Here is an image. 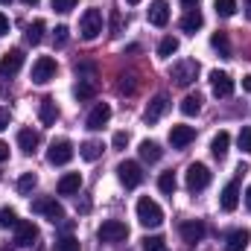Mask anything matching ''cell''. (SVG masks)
Segmentation results:
<instances>
[{
	"instance_id": "cell-28",
	"label": "cell",
	"mask_w": 251,
	"mask_h": 251,
	"mask_svg": "<svg viewBox=\"0 0 251 251\" xmlns=\"http://www.w3.org/2000/svg\"><path fill=\"white\" fill-rule=\"evenodd\" d=\"M102 149H105V146H102L100 140H85L82 149H79V155H82L85 161H97V158L102 155Z\"/></svg>"
},
{
	"instance_id": "cell-30",
	"label": "cell",
	"mask_w": 251,
	"mask_h": 251,
	"mask_svg": "<svg viewBox=\"0 0 251 251\" xmlns=\"http://www.w3.org/2000/svg\"><path fill=\"white\" fill-rule=\"evenodd\" d=\"M44 26H47L44 21H32V24L26 26V41H29L32 47H35V44H41V38H44Z\"/></svg>"
},
{
	"instance_id": "cell-7",
	"label": "cell",
	"mask_w": 251,
	"mask_h": 251,
	"mask_svg": "<svg viewBox=\"0 0 251 251\" xmlns=\"http://www.w3.org/2000/svg\"><path fill=\"white\" fill-rule=\"evenodd\" d=\"M97 237H100L102 243H123L126 237H128V228H126V222L108 219V222H102V225H100Z\"/></svg>"
},
{
	"instance_id": "cell-1",
	"label": "cell",
	"mask_w": 251,
	"mask_h": 251,
	"mask_svg": "<svg viewBox=\"0 0 251 251\" xmlns=\"http://www.w3.org/2000/svg\"><path fill=\"white\" fill-rule=\"evenodd\" d=\"M137 222H140L143 228H158V225L164 222V210H161V204H158L155 199L143 196V199L137 201Z\"/></svg>"
},
{
	"instance_id": "cell-17",
	"label": "cell",
	"mask_w": 251,
	"mask_h": 251,
	"mask_svg": "<svg viewBox=\"0 0 251 251\" xmlns=\"http://www.w3.org/2000/svg\"><path fill=\"white\" fill-rule=\"evenodd\" d=\"M108 120H111V105H108V102H97V105H94V111L88 114V128L100 131Z\"/></svg>"
},
{
	"instance_id": "cell-45",
	"label": "cell",
	"mask_w": 251,
	"mask_h": 251,
	"mask_svg": "<svg viewBox=\"0 0 251 251\" xmlns=\"http://www.w3.org/2000/svg\"><path fill=\"white\" fill-rule=\"evenodd\" d=\"M6 158H9V146H6V143H3V140H0V164H3V161H6Z\"/></svg>"
},
{
	"instance_id": "cell-37",
	"label": "cell",
	"mask_w": 251,
	"mask_h": 251,
	"mask_svg": "<svg viewBox=\"0 0 251 251\" xmlns=\"http://www.w3.org/2000/svg\"><path fill=\"white\" fill-rule=\"evenodd\" d=\"M143 251H167V240L164 237H146L143 240Z\"/></svg>"
},
{
	"instance_id": "cell-16",
	"label": "cell",
	"mask_w": 251,
	"mask_h": 251,
	"mask_svg": "<svg viewBox=\"0 0 251 251\" xmlns=\"http://www.w3.org/2000/svg\"><path fill=\"white\" fill-rule=\"evenodd\" d=\"M35 237H38V228L29 219H18V225H15V243L18 246H32Z\"/></svg>"
},
{
	"instance_id": "cell-43",
	"label": "cell",
	"mask_w": 251,
	"mask_h": 251,
	"mask_svg": "<svg viewBox=\"0 0 251 251\" xmlns=\"http://www.w3.org/2000/svg\"><path fill=\"white\" fill-rule=\"evenodd\" d=\"M0 35H9V18L0 12Z\"/></svg>"
},
{
	"instance_id": "cell-49",
	"label": "cell",
	"mask_w": 251,
	"mask_h": 251,
	"mask_svg": "<svg viewBox=\"0 0 251 251\" xmlns=\"http://www.w3.org/2000/svg\"><path fill=\"white\" fill-rule=\"evenodd\" d=\"M246 207H249V210H251V187L246 190Z\"/></svg>"
},
{
	"instance_id": "cell-52",
	"label": "cell",
	"mask_w": 251,
	"mask_h": 251,
	"mask_svg": "<svg viewBox=\"0 0 251 251\" xmlns=\"http://www.w3.org/2000/svg\"><path fill=\"white\" fill-rule=\"evenodd\" d=\"M126 3H131V6H134V3H140V0H126Z\"/></svg>"
},
{
	"instance_id": "cell-21",
	"label": "cell",
	"mask_w": 251,
	"mask_h": 251,
	"mask_svg": "<svg viewBox=\"0 0 251 251\" xmlns=\"http://www.w3.org/2000/svg\"><path fill=\"white\" fill-rule=\"evenodd\" d=\"M249 243H251V234L249 231H231L228 234V243H225V251H246L249 249Z\"/></svg>"
},
{
	"instance_id": "cell-46",
	"label": "cell",
	"mask_w": 251,
	"mask_h": 251,
	"mask_svg": "<svg viewBox=\"0 0 251 251\" xmlns=\"http://www.w3.org/2000/svg\"><path fill=\"white\" fill-rule=\"evenodd\" d=\"M76 207H79V210H82V213H88V210H91V201H88V199H82V201H79V204H76Z\"/></svg>"
},
{
	"instance_id": "cell-25",
	"label": "cell",
	"mask_w": 251,
	"mask_h": 251,
	"mask_svg": "<svg viewBox=\"0 0 251 251\" xmlns=\"http://www.w3.org/2000/svg\"><path fill=\"white\" fill-rule=\"evenodd\" d=\"M73 94H76V100H79V102H88V100H94V97H97V85H94L91 79H79V82H76V88H73Z\"/></svg>"
},
{
	"instance_id": "cell-39",
	"label": "cell",
	"mask_w": 251,
	"mask_h": 251,
	"mask_svg": "<svg viewBox=\"0 0 251 251\" xmlns=\"http://www.w3.org/2000/svg\"><path fill=\"white\" fill-rule=\"evenodd\" d=\"M73 6H76V0H53V9H56V12H62V15H67Z\"/></svg>"
},
{
	"instance_id": "cell-11",
	"label": "cell",
	"mask_w": 251,
	"mask_h": 251,
	"mask_svg": "<svg viewBox=\"0 0 251 251\" xmlns=\"http://www.w3.org/2000/svg\"><path fill=\"white\" fill-rule=\"evenodd\" d=\"M210 88H213V94L216 97H231L234 94V79L228 76V73H222V70H213L210 73Z\"/></svg>"
},
{
	"instance_id": "cell-6",
	"label": "cell",
	"mask_w": 251,
	"mask_h": 251,
	"mask_svg": "<svg viewBox=\"0 0 251 251\" xmlns=\"http://www.w3.org/2000/svg\"><path fill=\"white\" fill-rule=\"evenodd\" d=\"M70 158H73V143L62 137V140H53L50 143V152H47V161L53 164V167H64V164H70Z\"/></svg>"
},
{
	"instance_id": "cell-4",
	"label": "cell",
	"mask_w": 251,
	"mask_h": 251,
	"mask_svg": "<svg viewBox=\"0 0 251 251\" xmlns=\"http://www.w3.org/2000/svg\"><path fill=\"white\" fill-rule=\"evenodd\" d=\"M32 210H35V213H41V216H47L53 225L64 219V207L56 201V199H50V196H41V199H35V201H32Z\"/></svg>"
},
{
	"instance_id": "cell-38",
	"label": "cell",
	"mask_w": 251,
	"mask_h": 251,
	"mask_svg": "<svg viewBox=\"0 0 251 251\" xmlns=\"http://www.w3.org/2000/svg\"><path fill=\"white\" fill-rule=\"evenodd\" d=\"M240 149L251 155V128H243V131H240Z\"/></svg>"
},
{
	"instance_id": "cell-35",
	"label": "cell",
	"mask_w": 251,
	"mask_h": 251,
	"mask_svg": "<svg viewBox=\"0 0 251 251\" xmlns=\"http://www.w3.org/2000/svg\"><path fill=\"white\" fill-rule=\"evenodd\" d=\"M18 225V213L12 207H3L0 210V228H15Z\"/></svg>"
},
{
	"instance_id": "cell-27",
	"label": "cell",
	"mask_w": 251,
	"mask_h": 251,
	"mask_svg": "<svg viewBox=\"0 0 251 251\" xmlns=\"http://www.w3.org/2000/svg\"><path fill=\"white\" fill-rule=\"evenodd\" d=\"M201 111V97L199 94H187L184 100H181V114L184 117H196Z\"/></svg>"
},
{
	"instance_id": "cell-47",
	"label": "cell",
	"mask_w": 251,
	"mask_h": 251,
	"mask_svg": "<svg viewBox=\"0 0 251 251\" xmlns=\"http://www.w3.org/2000/svg\"><path fill=\"white\" fill-rule=\"evenodd\" d=\"M243 91H249L251 94V76H243Z\"/></svg>"
},
{
	"instance_id": "cell-10",
	"label": "cell",
	"mask_w": 251,
	"mask_h": 251,
	"mask_svg": "<svg viewBox=\"0 0 251 251\" xmlns=\"http://www.w3.org/2000/svg\"><path fill=\"white\" fill-rule=\"evenodd\" d=\"M167 108H170V97L167 94H158L149 105H146V111H143V120L146 123H158L164 114H167Z\"/></svg>"
},
{
	"instance_id": "cell-12",
	"label": "cell",
	"mask_w": 251,
	"mask_h": 251,
	"mask_svg": "<svg viewBox=\"0 0 251 251\" xmlns=\"http://www.w3.org/2000/svg\"><path fill=\"white\" fill-rule=\"evenodd\" d=\"M196 140V128L193 126H173L170 128V143H173V149H184Z\"/></svg>"
},
{
	"instance_id": "cell-23",
	"label": "cell",
	"mask_w": 251,
	"mask_h": 251,
	"mask_svg": "<svg viewBox=\"0 0 251 251\" xmlns=\"http://www.w3.org/2000/svg\"><path fill=\"white\" fill-rule=\"evenodd\" d=\"M79 187H82V176L79 173H67L59 181V196H73V193H79Z\"/></svg>"
},
{
	"instance_id": "cell-15",
	"label": "cell",
	"mask_w": 251,
	"mask_h": 251,
	"mask_svg": "<svg viewBox=\"0 0 251 251\" xmlns=\"http://www.w3.org/2000/svg\"><path fill=\"white\" fill-rule=\"evenodd\" d=\"M237 204H240V184H237V181H228L225 190H222L219 207H222L225 213H234V210H237Z\"/></svg>"
},
{
	"instance_id": "cell-40",
	"label": "cell",
	"mask_w": 251,
	"mask_h": 251,
	"mask_svg": "<svg viewBox=\"0 0 251 251\" xmlns=\"http://www.w3.org/2000/svg\"><path fill=\"white\" fill-rule=\"evenodd\" d=\"M53 44H56V47H64V44H67V26H56V35H53Z\"/></svg>"
},
{
	"instance_id": "cell-5",
	"label": "cell",
	"mask_w": 251,
	"mask_h": 251,
	"mask_svg": "<svg viewBox=\"0 0 251 251\" xmlns=\"http://www.w3.org/2000/svg\"><path fill=\"white\" fill-rule=\"evenodd\" d=\"M196 76H199V62H196V59H184V62L173 64V79H176V85L187 88V85L196 82Z\"/></svg>"
},
{
	"instance_id": "cell-18",
	"label": "cell",
	"mask_w": 251,
	"mask_h": 251,
	"mask_svg": "<svg viewBox=\"0 0 251 251\" xmlns=\"http://www.w3.org/2000/svg\"><path fill=\"white\" fill-rule=\"evenodd\" d=\"M178 231H181V240H184V243H201V240H204V231H207V228H204V222L193 219V222H184V225H181Z\"/></svg>"
},
{
	"instance_id": "cell-2",
	"label": "cell",
	"mask_w": 251,
	"mask_h": 251,
	"mask_svg": "<svg viewBox=\"0 0 251 251\" xmlns=\"http://www.w3.org/2000/svg\"><path fill=\"white\" fill-rule=\"evenodd\" d=\"M79 32H82L85 41H94L102 32V12L100 9H85V15L79 21Z\"/></svg>"
},
{
	"instance_id": "cell-14",
	"label": "cell",
	"mask_w": 251,
	"mask_h": 251,
	"mask_svg": "<svg viewBox=\"0 0 251 251\" xmlns=\"http://www.w3.org/2000/svg\"><path fill=\"white\" fill-rule=\"evenodd\" d=\"M24 67V50H9L0 59V76H15Z\"/></svg>"
},
{
	"instance_id": "cell-32",
	"label": "cell",
	"mask_w": 251,
	"mask_h": 251,
	"mask_svg": "<svg viewBox=\"0 0 251 251\" xmlns=\"http://www.w3.org/2000/svg\"><path fill=\"white\" fill-rule=\"evenodd\" d=\"M35 184H38V176H35V173H24V176L18 178V193H21V196H26V193H32V190H35Z\"/></svg>"
},
{
	"instance_id": "cell-29",
	"label": "cell",
	"mask_w": 251,
	"mask_h": 251,
	"mask_svg": "<svg viewBox=\"0 0 251 251\" xmlns=\"http://www.w3.org/2000/svg\"><path fill=\"white\" fill-rule=\"evenodd\" d=\"M210 44H213V50H216L222 59H231V41H228L225 32H216V35L210 38Z\"/></svg>"
},
{
	"instance_id": "cell-50",
	"label": "cell",
	"mask_w": 251,
	"mask_h": 251,
	"mask_svg": "<svg viewBox=\"0 0 251 251\" xmlns=\"http://www.w3.org/2000/svg\"><path fill=\"white\" fill-rule=\"evenodd\" d=\"M24 3H26V6H38L41 0H24Z\"/></svg>"
},
{
	"instance_id": "cell-42",
	"label": "cell",
	"mask_w": 251,
	"mask_h": 251,
	"mask_svg": "<svg viewBox=\"0 0 251 251\" xmlns=\"http://www.w3.org/2000/svg\"><path fill=\"white\" fill-rule=\"evenodd\" d=\"M111 35H120V15H111Z\"/></svg>"
},
{
	"instance_id": "cell-3",
	"label": "cell",
	"mask_w": 251,
	"mask_h": 251,
	"mask_svg": "<svg viewBox=\"0 0 251 251\" xmlns=\"http://www.w3.org/2000/svg\"><path fill=\"white\" fill-rule=\"evenodd\" d=\"M56 70H59L56 59H50V56H41V59H35V64H32V73H29V79H32L35 85H47V82L56 76Z\"/></svg>"
},
{
	"instance_id": "cell-19",
	"label": "cell",
	"mask_w": 251,
	"mask_h": 251,
	"mask_svg": "<svg viewBox=\"0 0 251 251\" xmlns=\"http://www.w3.org/2000/svg\"><path fill=\"white\" fill-rule=\"evenodd\" d=\"M38 117H41V123L44 126H56V120H59V105H56L53 97H44V100H41V105H38Z\"/></svg>"
},
{
	"instance_id": "cell-20",
	"label": "cell",
	"mask_w": 251,
	"mask_h": 251,
	"mask_svg": "<svg viewBox=\"0 0 251 251\" xmlns=\"http://www.w3.org/2000/svg\"><path fill=\"white\" fill-rule=\"evenodd\" d=\"M38 143H41V134H38L35 128H21V131H18V146H21L26 155H32V152L38 149Z\"/></svg>"
},
{
	"instance_id": "cell-44",
	"label": "cell",
	"mask_w": 251,
	"mask_h": 251,
	"mask_svg": "<svg viewBox=\"0 0 251 251\" xmlns=\"http://www.w3.org/2000/svg\"><path fill=\"white\" fill-rule=\"evenodd\" d=\"M3 128H9V111L6 108H0V131Z\"/></svg>"
},
{
	"instance_id": "cell-9",
	"label": "cell",
	"mask_w": 251,
	"mask_h": 251,
	"mask_svg": "<svg viewBox=\"0 0 251 251\" xmlns=\"http://www.w3.org/2000/svg\"><path fill=\"white\" fill-rule=\"evenodd\" d=\"M210 184V170L204 164H190L187 167V190L190 193H199Z\"/></svg>"
},
{
	"instance_id": "cell-13",
	"label": "cell",
	"mask_w": 251,
	"mask_h": 251,
	"mask_svg": "<svg viewBox=\"0 0 251 251\" xmlns=\"http://www.w3.org/2000/svg\"><path fill=\"white\" fill-rule=\"evenodd\" d=\"M149 24L152 26H167L170 24V3L167 0H152L149 3Z\"/></svg>"
},
{
	"instance_id": "cell-24",
	"label": "cell",
	"mask_w": 251,
	"mask_h": 251,
	"mask_svg": "<svg viewBox=\"0 0 251 251\" xmlns=\"http://www.w3.org/2000/svg\"><path fill=\"white\" fill-rule=\"evenodd\" d=\"M201 26H204V18H201V12H199V9H187V15L181 18V29L193 35V32H196V29H201Z\"/></svg>"
},
{
	"instance_id": "cell-51",
	"label": "cell",
	"mask_w": 251,
	"mask_h": 251,
	"mask_svg": "<svg viewBox=\"0 0 251 251\" xmlns=\"http://www.w3.org/2000/svg\"><path fill=\"white\" fill-rule=\"evenodd\" d=\"M246 6H249V15H251V0H246Z\"/></svg>"
},
{
	"instance_id": "cell-36",
	"label": "cell",
	"mask_w": 251,
	"mask_h": 251,
	"mask_svg": "<svg viewBox=\"0 0 251 251\" xmlns=\"http://www.w3.org/2000/svg\"><path fill=\"white\" fill-rule=\"evenodd\" d=\"M53 251H79V240L76 237H62V240H56Z\"/></svg>"
},
{
	"instance_id": "cell-26",
	"label": "cell",
	"mask_w": 251,
	"mask_h": 251,
	"mask_svg": "<svg viewBox=\"0 0 251 251\" xmlns=\"http://www.w3.org/2000/svg\"><path fill=\"white\" fill-rule=\"evenodd\" d=\"M161 155H164V149H161L155 140H143V143H140V158H143V161L155 164V161H161Z\"/></svg>"
},
{
	"instance_id": "cell-53",
	"label": "cell",
	"mask_w": 251,
	"mask_h": 251,
	"mask_svg": "<svg viewBox=\"0 0 251 251\" xmlns=\"http://www.w3.org/2000/svg\"><path fill=\"white\" fill-rule=\"evenodd\" d=\"M0 3H12V0H0Z\"/></svg>"
},
{
	"instance_id": "cell-41",
	"label": "cell",
	"mask_w": 251,
	"mask_h": 251,
	"mask_svg": "<svg viewBox=\"0 0 251 251\" xmlns=\"http://www.w3.org/2000/svg\"><path fill=\"white\" fill-rule=\"evenodd\" d=\"M111 143H114V149H126V143H128V134H126V131H117Z\"/></svg>"
},
{
	"instance_id": "cell-8",
	"label": "cell",
	"mask_w": 251,
	"mask_h": 251,
	"mask_svg": "<svg viewBox=\"0 0 251 251\" xmlns=\"http://www.w3.org/2000/svg\"><path fill=\"white\" fill-rule=\"evenodd\" d=\"M117 176H120L123 187H128V190L140 187V181H143V170H140L137 161H123V164L117 167Z\"/></svg>"
},
{
	"instance_id": "cell-34",
	"label": "cell",
	"mask_w": 251,
	"mask_h": 251,
	"mask_svg": "<svg viewBox=\"0 0 251 251\" xmlns=\"http://www.w3.org/2000/svg\"><path fill=\"white\" fill-rule=\"evenodd\" d=\"M213 9L219 18H231L237 12V0H213Z\"/></svg>"
},
{
	"instance_id": "cell-31",
	"label": "cell",
	"mask_w": 251,
	"mask_h": 251,
	"mask_svg": "<svg viewBox=\"0 0 251 251\" xmlns=\"http://www.w3.org/2000/svg\"><path fill=\"white\" fill-rule=\"evenodd\" d=\"M173 53H178V38H176V35H167V38L158 44V56H161V59H170Z\"/></svg>"
},
{
	"instance_id": "cell-48",
	"label": "cell",
	"mask_w": 251,
	"mask_h": 251,
	"mask_svg": "<svg viewBox=\"0 0 251 251\" xmlns=\"http://www.w3.org/2000/svg\"><path fill=\"white\" fill-rule=\"evenodd\" d=\"M196 3H199V0H181V6H184V9H196Z\"/></svg>"
},
{
	"instance_id": "cell-33",
	"label": "cell",
	"mask_w": 251,
	"mask_h": 251,
	"mask_svg": "<svg viewBox=\"0 0 251 251\" xmlns=\"http://www.w3.org/2000/svg\"><path fill=\"white\" fill-rule=\"evenodd\" d=\"M178 187V181H176V176L173 173H161V178H158V190L164 193V196H173Z\"/></svg>"
},
{
	"instance_id": "cell-22",
	"label": "cell",
	"mask_w": 251,
	"mask_h": 251,
	"mask_svg": "<svg viewBox=\"0 0 251 251\" xmlns=\"http://www.w3.org/2000/svg\"><path fill=\"white\" fill-rule=\"evenodd\" d=\"M228 146H231V134H228V131H219V134L210 140V152H213V158L222 161V158L228 155Z\"/></svg>"
}]
</instances>
